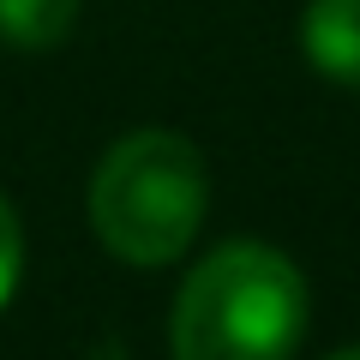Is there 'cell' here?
<instances>
[{
	"mask_svg": "<svg viewBox=\"0 0 360 360\" xmlns=\"http://www.w3.org/2000/svg\"><path fill=\"white\" fill-rule=\"evenodd\" d=\"M78 25V0H0V37L13 49H54Z\"/></svg>",
	"mask_w": 360,
	"mask_h": 360,
	"instance_id": "cell-4",
	"label": "cell"
},
{
	"mask_svg": "<svg viewBox=\"0 0 360 360\" xmlns=\"http://www.w3.org/2000/svg\"><path fill=\"white\" fill-rule=\"evenodd\" d=\"M307 283L276 246L229 240L186 276L168 319L174 360H295Z\"/></svg>",
	"mask_w": 360,
	"mask_h": 360,
	"instance_id": "cell-1",
	"label": "cell"
},
{
	"mask_svg": "<svg viewBox=\"0 0 360 360\" xmlns=\"http://www.w3.org/2000/svg\"><path fill=\"white\" fill-rule=\"evenodd\" d=\"M18 270H25V234H18L13 205L0 198V307L13 300V288H18Z\"/></svg>",
	"mask_w": 360,
	"mask_h": 360,
	"instance_id": "cell-5",
	"label": "cell"
},
{
	"mask_svg": "<svg viewBox=\"0 0 360 360\" xmlns=\"http://www.w3.org/2000/svg\"><path fill=\"white\" fill-rule=\"evenodd\" d=\"M330 360H360V348H342V354H330Z\"/></svg>",
	"mask_w": 360,
	"mask_h": 360,
	"instance_id": "cell-6",
	"label": "cell"
},
{
	"mask_svg": "<svg viewBox=\"0 0 360 360\" xmlns=\"http://www.w3.org/2000/svg\"><path fill=\"white\" fill-rule=\"evenodd\" d=\"M205 162L180 132H127L90 180V222L115 258L156 270L193 246L205 222Z\"/></svg>",
	"mask_w": 360,
	"mask_h": 360,
	"instance_id": "cell-2",
	"label": "cell"
},
{
	"mask_svg": "<svg viewBox=\"0 0 360 360\" xmlns=\"http://www.w3.org/2000/svg\"><path fill=\"white\" fill-rule=\"evenodd\" d=\"M300 49L324 78L360 90V0H312L300 18Z\"/></svg>",
	"mask_w": 360,
	"mask_h": 360,
	"instance_id": "cell-3",
	"label": "cell"
}]
</instances>
